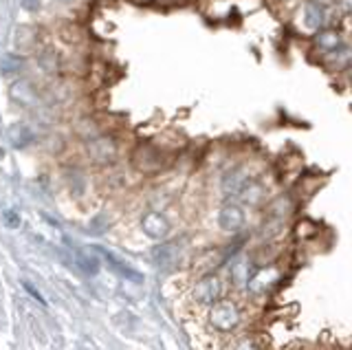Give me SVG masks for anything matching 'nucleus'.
I'll return each mask as SVG.
<instances>
[{
    "instance_id": "obj_1",
    "label": "nucleus",
    "mask_w": 352,
    "mask_h": 350,
    "mask_svg": "<svg viewBox=\"0 0 352 350\" xmlns=\"http://www.w3.org/2000/svg\"><path fill=\"white\" fill-rule=\"evenodd\" d=\"M289 271H286L284 262H269V265H262L256 269V273L251 276L249 284L245 293L251 298V302H258V300H269L278 293L280 284H284Z\"/></svg>"
},
{
    "instance_id": "obj_2",
    "label": "nucleus",
    "mask_w": 352,
    "mask_h": 350,
    "mask_svg": "<svg viewBox=\"0 0 352 350\" xmlns=\"http://www.w3.org/2000/svg\"><path fill=\"white\" fill-rule=\"evenodd\" d=\"M207 322L216 333L231 335L245 324V311H242V306L238 302H234L231 298H225V300L216 302L214 306H209Z\"/></svg>"
},
{
    "instance_id": "obj_3",
    "label": "nucleus",
    "mask_w": 352,
    "mask_h": 350,
    "mask_svg": "<svg viewBox=\"0 0 352 350\" xmlns=\"http://www.w3.org/2000/svg\"><path fill=\"white\" fill-rule=\"evenodd\" d=\"M227 289H229V280H225L218 273H209V276H201L192 287V302L198 306H214L216 302L227 298Z\"/></svg>"
},
{
    "instance_id": "obj_4",
    "label": "nucleus",
    "mask_w": 352,
    "mask_h": 350,
    "mask_svg": "<svg viewBox=\"0 0 352 350\" xmlns=\"http://www.w3.org/2000/svg\"><path fill=\"white\" fill-rule=\"evenodd\" d=\"M295 23L302 29V34L313 38L317 31L333 25V16H330L322 5H317L315 0H302L295 12Z\"/></svg>"
},
{
    "instance_id": "obj_5",
    "label": "nucleus",
    "mask_w": 352,
    "mask_h": 350,
    "mask_svg": "<svg viewBox=\"0 0 352 350\" xmlns=\"http://www.w3.org/2000/svg\"><path fill=\"white\" fill-rule=\"evenodd\" d=\"M273 170H269L267 174H262V177L258 179H253L251 183H247L245 188H242L236 196V203H240L245 210H262L264 205L269 203V199L275 194V188L271 185L269 181V174Z\"/></svg>"
},
{
    "instance_id": "obj_6",
    "label": "nucleus",
    "mask_w": 352,
    "mask_h": 350,
    "mask_svg": "<svg viewBox=\"0 0 352 350\" xmlns=\"http://www.w3.org/2000/svg\"><path fill=\"white\" fill-rule=\"evenodd\" d=\"M302 210V205L297 203V199L293 196L291 190H280V192H275L269 203L262 207V216L264 218H275V221H284V223H293L297 214H300Z\"/></svg>"
},
{
    "instance_id": "obj_7",
    "label": "nucleus",
    "mask_w": 352,
    "mask_h": 350,
    "mask_svg": "<svg viewBox=\"0 0 352 350\" xmlns=\"http://www.w3.org/2000/svg\"><path fill=\"white\" fill-rule=\"evenodd\" d=\"M247 210L236 201H227L223 207L218 210V229L223 232L225 236L231 238H240V234L247 229Z\"/></svg>"
},
{
    "instance_id": "obj_8",
    "label": "nucleus",
    "mask_w": 352,
    "mask_h": 350,
    "mask_svg": "<svg viewBox=\"0 0 352 350\" xmlns=\"http://www.w3.org/2000/svg\"><path fill=\"white\" fill-rule=\"evenodd\" d=\"M256 269H258V262L251 256V251L238 254L234 260H229V284L236 291H245Z\"/></svg>"
},
{
    "instance_id": "obj_9",
    "label": "nucleus",
    "mask_w": 352,
    "mask_h": 350,
    "mask_svg": "<svg viewBox=\"0 0 352 350\" xmlns=\"http://www.w3.org/2000/svg\"><path fill=\"white\" fill-rule=\"evenodd\" d=\"M341 45H346V38H344V31L337 25H328L311 38V49L315 56H319V60L328 56V53H333L335 49H339Z\"/></svg>"
},
{
    "instance_id": "obj_10",
    "label": "nucleus",
    "mask_w": 352,
    "mask_h": 350,
    "mask_svg": "<svg viewBox=\"0 0 352 350\" xmlns=\"http://www.w3.org/2000/svg\"><path fill=\"white\" fill-rule=\"evenodd\" d=\"M132 161H135V166H137L139 172H143V174H157L165 166V155H163V150L159 146L141 144L135 150V155H132Z\"/></svg>"
},
{
    "instance_id": "obj_11",
    "label": "nucleus",
    "mask_w": 352,
    "mask_h": 350,
    "mask_svg": "<svg viewBox=\"0 0 352 350\" xmlns=\"http://www.w3.org/2000/svg\"><path fill=\"white\" fill-rule=\"evenodd\" d=\"M322 234H324L322 225H319L317 221H313V218H308V216H297L291 225V238H295L297 243H302V245L315 243Z\"/></svg>"
},
{
    "instance_id": "obj_12",
    "label": "nucleus",
    "mask_w": 352,
    "mask_h": 350,
    "mask_svg": "<svg viewBox=\"0 0 352 350\" xmlns=\"http://www.w3.org/2000/svg\"><path fill=\"white\" fill-rule=\"evenodd\" d=\"M322 67H326V71H335V73H346L352 69V45L346 42L339 49H335L333 53H328L322 60Z\"/></svg>"
},
{
    "instance_id": "obj_13",
    "label": "nucleus",
    "mask_w": 352,
    "mask_h": 350,
    "mask_svg": "<svg viewBox=\"0 0 352 350\" xmlns=\"http://www.w3.org/2000/svg\"><path fill=\"white\" fill-rule=\"evenodd\" d=\"M141 227L146 232L148 238L152 240H165L170 236V221L159 212H148L146 216L141 218Z\"/></svg>"
},
{
    "instance_id": "obj_14",
    "label": "nucleus",
    "mask_w": 352,
    "mask_h": 350,
    "mask_svg": "<svg viewBox=\"0 0 352 350\" xmlns=\"http://www.w3.org/2000/svg\"><path fill=\"white\" fill-rule=\"evenodd\" d=\"M88 155H91V159L99 163V166H106V163H110L117 157V141L113 137H99L91 141Z\"/></svg>"
},
{
    "instance_id": "obj_15",
    "label": "nucleus",
    "mask_w": 352,
    "mask_h": 350,
    "mask_svg": "<svg viewBox=\"0 0 352 350\" xmlns=\"http://www.w3.org/2000/svg\"><path fill=\"white\" fill-rule=\"evenodd\" d=\"M95 249H97V254L108 262L110 269H113V271L117 273V276L126 278V280H132V282H141V280H143V276H141L139 271H135L132 267H128L126 262H124V260H119L115 254H110V251H106L104 247H95Z\"/></svg>"
},
{
    "instance_id": "obj_16",
    "label": "nucleus",
    "mask_w": 352,
    "mask_h": 350,
    "mask_svg": "<svg viewBox=\"0 0 352 350\" xmlns=\"http://www.w3.org/2000/svg\"><path fill=\"white\" fill-rule=\"evenodd\" d=\"M75 260H77V265H80V269L84 273H91V276H95V273L99 271V267H102V262H99V254H97L95 247L75 249Z\"/></svg>"
},
{
    "instance_id": "obj_17",
    "label": "nucleus",
    "mask_w": 352,
    "mask_h": 350,
    "mask_svg": "<svg viewBox=\"0 0 352 350\" xmlns=\"http://www.w3.org/2000/svg\"><path fill=\"white\" fill-rule=\"evenodd\" d=\"M227 350H262V337L256 333H242L227 346Z\"/></svg>"
},
{
    "instance_id": "obj_18",
    "label": "nucleus",
    "mask_w": 352,
    "mask_h": 350,
    "mask_svg": "<svg viewBox=\"0 0 352 350\" xmlns=\"http://www.w3.org/2000/svg\"><path fill=\"white\" fill-rule=\"evenodd\" d=\"M154 260H157L159 267H165L170 269L176 265V260H179V249L174 245H163V247H157L154 249Z\"/></svg>"
},
{
    "instance_id": "obj_19",
    "label": "nucleus",
    "mask_w": 352,
    "mask_h": 350,
    "mask_svg": "<svg viewBox=\"0 0 352 350\" xmlns=\"http://www.w3.org/2000/svg\"><path fill=\"white\" fill-rule=\"evenodd\" d=\"M9 139L16 148H20V146H27L31 141V133L27 126H14L9 130Z\"/></svg>"
},
{
    "instance_id": "obj_20",
    "label": "nucleus",
    "mask_w": 352,
    "mask_h": 350,
    "mask_svg": "<svg viewBox=\"0 0 352 350\" xmlns=\"http://www.w3.org/2000/svg\"><path fill=\"white\" fill-rule=\"evenodd\" d=\"M11 95H14V100H18V102H31L33 97H36L31 84H27V82H16L11 86Z\"/></svg>"
},
{
    "instance_id": "obj_21",
    "label": "nucleus",
    "mask_w": 352,
    "mask_h": 350,
    "mask_svg": "<svg viewBox=\"0 0 352 350\" xmlns=\"http://www.w3.org/2000/svg\"><path fill=\"white\" fill-rule=\"evenodd\" d=\"M40 62L44 64V67H47V71H55V69H58V56H55L51 49L40 53Z\"/></svg>"
},
{
    "instance_id": "obj_22",
    "label": "nucleus",
    "mask_w": 352,
    "mask_h": 350,
    "mask_svg": "<svg viewBox=\"0 0 352 350\" xmlns=\"http://www.w3.org/2000/svg\"><path fill=\"white\" fill-rule=\"evenodd\" d=\"M20 60L18 58H14V56H5V60H3V71L5 73H14V71H18L20 69Z\"/></svg>"
},
{
    "instance_id": "obj_23",
    "label": "nucleus",
    "mask_w": 352,
    "mask_h": 350,
    "mask_svg": "<svg viewBox=\"0 0 352 350\" xmlns=\"http://www.w3.org/2000/svg\"><path fill=\"white\" fill-rule=\"evenodd\" d=\"M3 221H5L7 227H18V225H20V218H18V214H16L14 210H7V212L3 214Z\"/></svg>"
},
{
    "instance_id": "obj_24",
    "label": "nucleus",
    "mask_w": 352,
    "mask_h": 350,
    "mask_svg": "<svg viewBox=\"0 0 352 350\" xmlns=\"http://www.w3.org/2000/svg\"><path fill=\"white\" fill-rule=\"evenodd\" d=\"M339 16L352 18V0H339Z\"/></svg>"
},
{
    "instance_id": "obj_25",
    "label": "nucleus",
    "mask_w": 352,
    "mask_h": 350,
    "mask_svg": "<svg viewBox=\"0 0 352 350\" xmlns=\"http://www.w3.org/2000/svg\"><path fill=\"white\" fill-rule=\"evenodd\" d=\"M25 291H27V293H31L33 298H36V300H38L40 304H47V302H44V298H42V293H40V291H36V289H33V284L25 282Z\"/></svg>"
},
{
    "instance_id": "obj_26",
    "label": "nucleus",
    "mask_w": 352,
    "mask_h": 350,
    "mask_svg": "<svg viewBox=\"0 0 352 350\" xmlns=\"http://www.w3.org/2000/svg\"><path fill=\"white\" fill-rule=\"evenodd\" d=\"M104 227L106 225H102V218H95L91 223V234H104Z\"/></svg>"
},
{
    "instance_id": "obj_27",
    "label": "nucleus",
    "mask_w": 352,
    "mask_h": 350,
    "mask_svg": "<svg viewBox=\"0 0 352 350\" xmlns=\"http://www.w3.org/2000/svg\"><path fill=\"white\" fill-rule=\"evenodd\" d=\"M60 3H69V0H60Z\"/></svg>"
}]
</instances>
